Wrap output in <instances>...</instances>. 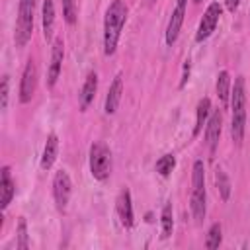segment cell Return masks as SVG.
Instances as JSON below:
<instances>
[{
	"mask_svg": "<svg viewBox=\"0 0 250 250\" xmlns=\"http://www.w3.org/2000/svg\"><path fill=\"white\" fill-rule=\"evenodd\" d=\"M215 88H217V96H219L221 104H223V105H227V104H229V98H230V90H232L230 74H229L227 70H221V72H219Z\"/></svg>",
	"mask_w": 250,
	"mask_h": 250,
	"instance_id": "d6986e66",
	"label": "cell"
},
{
	"mask_svg": "<svg viewBox=\"0 0 250 250\" xmlns=\"http://www.w3.org/2000/svg\"><path fill=\"white\" fill-rule=\"evenodd\" d=\"M33 14H35V0H20L14 41L16 47H25L33 33Z\"/></svg>",
	"mask_w": 250,
	"mask_h": 250,
	"instance_id": "277c9868",
	"label": "cell"
},
{
	"mask_svg": "<svg viewBox=\"0 0 250 250\" xmlns=\"http://www.w3.org/2000/svg\"><path fill=\"white\" fill-rule=\"evenodd\" d=\"M160 225H162V238H168L174 230V215H172V203H166L160 213Z\"/></svg>",
	"mask_w": 250,
	"mask_h": 250,
	"instance_id": "ffe728a7",
	"label": "cell"
},
{
	"mask_svg": "<svg viewBox=\"0 0 250 250\" xmlns=\"http://www.w3.org/2000/svg\"><path fill=\"white\" fill-rule=\"evenodd\" d=\"M0 193H2V197H0V207H2V209H6V207L10 205V201L14 199V193H16V184H14L12 176H10V168H8V166H4V168H2Z\"/></svg>",
	"mask_w": 250,
	"mask_h": 250,
	"instance_id": "9a60e30c",
	"label": "cell"
},
{
	"mask_svg": "<svg viewBox=\"0 0 250 250\" xmlns=\"http://www.w3.org/2000/svg\"><path fill=\"white\" fill-rule=\"evenodd\" d=\"M62 18L68 25L76 21V0H62Z\"/></svg>",
	"mask_w": 250,
	"mask_h": 250,
	"instance_id": "d4e9b609",
	"label": "cell"
},
{
	"mask_svg": "<svg viewBox=\"0 0 250 250\" xmlns=\"http://www.w3.org/2000/svg\"><path fill=\"white\" fill-rule=\"evenodd\" d=\"M127 21V6L123 0H113L104 18V55H113L121 37V29Z\"/></svg>",
	"mask_w": 250,
	"mask_h": 250,
	"instance_id": "6da1fadb",
	"label": "cell"
},
{
	"mask_svg": "<svg viewBox=\"0 0 250 250\" xmlns=\"http://www.w3.org/2000/svg\"><path fill=\"white\" fill-rule=\"evenodd\" d=\"M221 129H223V113H221V109H213L205 123V143H207V148L211 154L217 150V145L221 139Z\"/></svg>",
	"mask_w": 250,
	"mask_h": 250,
	"instance_id": "9c48e42d",
	"label": "cell"
},
{
	"mask_svg": "<svg viewBox=\"0 0 250 250\" xmlns=\"http://www.w3.org/2000/svg\"><path fill=\"white\" fill-rule=\"evenodd\" d=\"M90 172L100 182L107 180L111 174V150L100 141L92 143L90 146Z\"/></svg>",
	"mask_w": 250,
	"mask_h": 250,
	"instance_id": "5b68a950",
	"label": "cell"
},
{
	"mask_svg": "<svg viewBox=\"0 0 250 250\" xmlns=\"http://www.w3.org/2000/svg\"><path fill=\"white\" fill-rule=\"evenodd\" d=\"M176 168V156L174 154H162L158 160H156V164H154V170L160 174V176H170V172Z\"/></svg>",
	"mask_w": 250,
	"mask_h": 250,
	"instance_id": "7402d4cb",
	"label": "cell"
},
{
	"mask_svg": "<svg viewBox=\"0 0 250 250\" xmlns=\"http://www.w3.org/2000/svg\"><path fill=\"white\" fill-rule=\"evenodd\" d=\"M221 240H223V227L221 223H213L207 230V236H205V246L209 250H215L221 246Z\"/></svg>",
	"mask_w": 250,
	"mask_h": 250,
	"instance_id": "44dd1931",
	"label": "cell"
},
{
	"mask_svg": "<svg viewBox=\"0 0 250 250\" xmlns=\"http://www.w3.org/2000/svg\"><path fill=\"white\" fill-rule=\"evenodd\" d=\"M115 209H117V217L121 221V225L125 229H131L135 223V215H133V203H131V191L127 188H123L115 199Z\"/></svg>",
	"mask_w": 250,
	"mask_h": 250,
	"instance_id": "7c38bea8",
	"label": "cell"
},
{
	"mask_svg": "<svg viewBox=\"0 0 250 250\" xmlns=\"http://www.w3.org/2000/svg\"><path fill=\"white\" fill-rule=\"evenodd\" d=\"M16 248H20V250L29 248V240H27V225H25V219H23V217H21L20 223H18V242H16Z\"/></svg>",
	"mask_w": 250,
	"mask_h": 250,
	"instance_id": "cb8c5ba5",
	"label": "cell"
},
{
	"mask_svg": "<svg viewBox=\"0 0 250 250\" xmlns=\"http://www.w3.org/2000/svg\"><path fill=\"white\" fill-rule=\"evenodd\" d=\"M96 90H98V74L94 70H90L86 74V80L78 92V104H80V109L86 111L88 105L94 102V96H96Z\"/></svg>",
	"mask_w": 250,
	"mask_h": 250,
	"instance_id": "4fadbf2b",
	"label": "cell"
},
{
	"mask_svg": "<svg viewBox=\"0 0 250 250\" xmlns=\"http://www.w3.org/2000/svg\"><path fill=\"white\" fill-rule=\"evenodd\" d=\"M221 16H223V6H221L219 2H211V4L207 6V10L203 12V18L199 20V27H197V31H195V41H197V43H201V41H205L207 37H211V33L215 31V27H217Z\"/></svg>",
	"mask_w": 250,
	"mask_h": 250,
	"instance_id": "8992f818",
	"label": "cell"
},
{
	"mask_svg": "<svg viewBox=\"0 0 250 250\" xmlns=\"http://www.w3.org/2000/svg\"><path fill=\"white\" fill-rule=\"evenodd\" d=\"M121 94H123V78L121 74H117L113 78V82L109 84V90H107V96H105V104H104V111L107 115L115 113L119 102H121Z\"/></svg>",
	"mask_w": 250,
	"mask_h": 250,
	"instance_id": "5bb4252c",
	"label": "cell"
},
{
	"mask_svg": "<svg viewBox=\"0 0 250 250\" xmlns=\"http://www.w3.org/2000/svg\"><path fill=\"white\" fill-rule=\"evenodd\" d=\"M41 23H43V37H45V41H51L53 39V27H55V2L53 0H43Z\"/></svg>",
	"mask_w": 250,
	"mask_h": 250,
	"instance_id": "2e32d148",
	"label": "cell"
},
{
	"mask_svg": "<svg viewBox=\"0 0 250 250\" xmlns=\"http://www.w3.org/2000/svg\"><path fill=\"white\" fill-rule=\"evenodd\" d=\"M211 115V100L209 98H201L197 102V109H195V125H193V137H197L203 129V125L207 123Z\"/></svg>",
	"mask_w": 250,
	"mask_h": 250,
	"instance_id": "ac0fdd59",
	"label": "cell"
},
{
	"mask_svg": "<svg viewBox=\"0 0 250 250\" xmlns=\"http://www.w3.org/2000/svg\"><path fill=\"white\" fill-rule=\"evenodd\" d=\"M189 61H186V64H184V74H182V80H180V88H184L186 86V82L189 80Z\"/></svg>",
	"mask_w": 250,
	"mask_h": 250,
	"instance_id": "4316f807",
	"label": "cell"
},
{
	"mask_svg": "<svg viewBox=\"0 0 250 250\" xmlns=\"http://www.w3.org/2000/svg\"><path fill=\"white\" fill-rule=\"evenodd\" d=\"M150 2H152V0H150Z\"/></svg>",
	"mask_w": 250,
	"mask_h": 250,
	"instance_id": "f546056e",
	"label": "cell"
},
{
	"mask_svg": "<svg viewBox=\"0 0 250 250\" xmlns=\"http://www.w3.org/2000/svg\"><path fill=\"white\" fill-rule=\"evenodd\" d=\"M8 96H10V76L4 74L2 76V86H0V107L2 109L8 107Z\"/></svg>",
	"mask_w": 250,
	"mask_h": 250,
	"instance_id": "484cf974",
	"label": "cell"
},
{
	"mask_svg": "<svg viewBox=\"0 0 250 250\" xmlns=\"http://www.w3.org/2000/svg\"><path fill=\"white\" fill-rule=\"evenodd\" d=\"M205 164L203 160H195L191 168V215L197 223L205 219Z\"/></svg>",
	"mask_w": 250,
	"mask_h": 250,
	"instance_id": "3957f363",
	"label": "cell"
},
{
	"mask_svg": "<svg viewBox=\"0 0 250 250\" xmlns=\"http://www.w3.org/2000/svg\"><path fill=\"white\" fill-rule=\"evenodd\" d=\"M62 59H64V43H62V39H57L53 43L51 62H49V70H47V86L49 88H53L59 80V74L62 68Z\"/></svg>",
	"mask_w": 250,
	"mask_h": 250,
	"instance_id": "8fae6325",
	"label": "cell"
},
{
	"mask_svg": "<svg viewBox=\"0 0 250 250\" xmlns=\"http://www.w3.org/2000/svg\"><path fill=\"white\" fill-rule=\"evenodd\" d=\"M37 64L33 59H29L23 66V72H21V80H20V102L21 104H27L31 102V98L35 96V90H37Z\"/></svg>",
	"mask_w": 250,
	"mask_h": 250,
	"instance_id": "52a82bcc",
	"label": "cell"
},
{
	"mask_svg": "<svg viewBox=\"0 0 250 250\" xmlns=\"http://www.w3.org/2000/svg\"><path fill=\"white\" fill-rule=\"evenodd\" d=\"M70 193H72V182H70V176L68 172L64 170H59L53 178V197H55V205L59 211H64L66 205H68V199H70Z\"/></svg>",
	"mask_w": 250,
	"mask_h": 250,
	"instance_id": "ba28073f",
	"label": "cell"
},
{
	"mask_svg": "<svg viewBox=\"0 0 250 250\" xmlns=\"http://www.w3.org/2000/svg\"><path fill=\"white\" fill-rule=\"evenodd\" d=\"M57 154H59V137L55 133H51L47 137V143H45V148H43V156H41V168L43 170H49L55 160H57Z\"/></svg>",
	"mask_w": 250,
	"mask_h": 250,
	"instance_id": "e0dca14e",
	"label": "cell"
},
{
	"mask_svg": "<svg viewBox=\"0 0 250 250\" xmlns=\"http://www.w3.org/2000/svg\"><path fill=\"white\" fill-rule=\"evenodd\" d=\"M193 2H201V0H193Z\"/></svg>",
	"mask_w": 250,
	"mask_h": 250,
	"instance_id": "f1b7e54d",
	"label": "cell"
},
{
	"mask_svg": "<svg viewBox=\"0 0 250 250\" xmlns=\"http://www.w3.org/2000/svg\"><path fill=\"white\" fill-rule=\"evenodd\" d=\"M215 182H217V189H219V193H221V199L227 201V199L230 197V182H229L227 174H225L221 168L215 172Z\"/></svg>",
	"mask_w": 250,
	"mask_h": 250,
	"instance_id": "603a6c76",
	"label": "cell"
},
{
	"mask_svg": "<svg viewBox=\"0 0 250 250\" xmlns=\"http://www.w3.org/2000/svg\"><path fill=\"white\" fill-rule=\"evenodd\" d=\"M246 129V84L244 78L238 76L230 90V137L236 146L242 145Z\"/></svg>",
	"mask_w": 250,
	"mask_h": 250,
	"instance_id": "7a4b0ae2",
	"label": "cell"
},
{
	"mask_svg": "<svg viewBox=\"0 0 250 250\" xmlns=\"http://www.w3.org/2000/svg\"><path fill=\"white\" fill-rule=\"evenodd\" d=\"M238 4H240V0H225V6L229 12H234L238 8Z\"/></svg>",
	"mask_w": 250,
	"mask_h": 250,
	"instance_id": "83f0119b",
	"label": "cell"
},
{
	"mask_svg": "<svg viewBox=\"0 0 250 250\" xmlns=\"http://www.w3.org/2000/svg\"><path fill=\"white\" fill-rule=\"evenodd\" d=\"M186 6H188V0H178L174 10H172V16H170L168 27H166V43L168 45H174L178 35H180V29H182V23H184V16H186Z\"/></svg>",
	"mask_w": 250,
	"mask_h": 250,
	"instance_id": "30bf717a",
	"label": "cell"
}]
</instances>
